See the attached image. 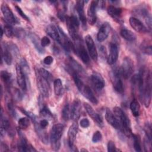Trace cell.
<instances>
[{"label": "cell", "mask_w": 152, "mask_h": 152, "mask_svg": "<svg viewBox=\"0 0 152 152\" xmlns=\"http://www.w3.org/2000/svg\"><path fill=\"white\" fill-rule=\"evenodd\" d=\"M113 114L119 123L121 127L120 131H121L125 136L128 137H131L133 133L131 129V122L124 112L120 107L116 106L113 108Z\"/></svg>", "instance_id": "1"}, {"label": "cell", "mask_w": 152, "mask_h": 152, "mask_svg": "<svg viewBox=\"0 0 152 152\" xmlns=\"http://www.w3.org/2000/svg\"><path fill=\"white\" fill-rule=\"evenodd\" d=\"M72 75L74 83L79 91L90 102L94 104H97L98 103V100L90 87L83 83V81L80 79L79 74L77 73L72 72Z\"/></svg>", "instance_id": "2"}, {"label": "cell", "mask_w": 152, "mask_h": 152, "mask_svg": "<svg viewBox=\"0 0 152 152\" xmlns=\"http://www.w3.org/2000/svg\"><path fill=\"white\" fill-rule=\"evenodd\" d=\"M64 126L62 124H55L50 131V141L52 148L55 151L59 150L61 147V138L63 134Z\"/></svg>", "instance_id": "3"}, {"label": "cell", "mask_w": 152, "mask_h": 152, "mask_svg": "<svg viewBox=\"0 0 152 152\" xmlns=\"http://www.w3.org/2000/svg\"><path fill=\"white\" fill-rule=\"evenodd\" d=\"M65 20L68 32L74 41L81 39L78 34L80 22L77 17L75 15L66 16Z\"/></svg>", "instance_id": "4"}, {"label": "cell", "mask_w": 152, "mask_h": 152, "mask_svg": "<svg viewBox=\"0 0 152 152\" xmlns=\"http://www.w3.org/2000/svg\"><path fill=\"white\" fill-rule=\"evenodd\" d=\"M121 77L122 74L120 68L116 67L113 68L110 74L111 81L115 90L119 94H122L124 91V84Z\"/></svg>", "instance_id": "5"}, {"label": "cell", "mask_w": 152, "mask_h": 152, "mask_svg": "<svg viewBox=\"0 0 152 152\" xmlns=\"http://www.w3.org/2000/svg\"><path fill=\"white\" fill-rule=\"evenodd\" d=\"M134 62L128 56H126L124 59L120 68L122 76L125 79L129 78L134 72Z\"/></svg>", "instance_id": "6"}, {"label": "cell", "mask_w": 152, "mask_h": 152, "mask_svg": "<svg viewBox=\"0 0 152 152\" xmlns=\"http://www.w3.org/2000/svg\"><path fill=\"white\" fill-rule=\"evenodd\" d=\"M74 42L75 43V45H74V52H76L84 64H88L90 62V57L84 46L83 44L81 39Z\"/></svg>", "instance_id": "7"}, {"label": "cell", "mask_w": 152, "mask_h": 152, "mask_svg": "<svg viewBox=\"0 0 152 152\" xmlns=\"http://www.w3.org/2000/svg\"><path fill=\"white\" fill-rule=\"evenodd\" d=\"M37 87L42 94V95L44 97H48L50 94V86L49 84V81L42 77L39 74L37 76Z\"/></svg>", "instance_id": "8"}, {"label": "cell", "mask_w": 152, "mask_h": 152, "mask_svg": "<svg viewBox=\"0 0 152 152\" xmlns=\"http://www.w3.org/2000/svg\"><path fill=\"white\" fill-rule=\"evenodd\" d=\"M84 106L87 113L91 118V119L93 121H94L99 126L103 127V121L102 116L99 113H97V112H96L93 109V108L92 107V106L88 103H84Z\"/></svg>", "instance_id": "9"}, {"label": "cell", "mask_w": 152, "mask_h": 152, "mask_svg": "<svg viewBox=\"0 0 152 152\" xmlns=\"http://www.w3.org/2000/svg\"><path fill=\"white\" fill-rule=\"evenodd\" d=\"M85 41L90 57L94 61L96 62L98 58V54L93 38L90 35L87 34L85 37Z\"/></svg>", "instance_id": "10"}, {"label": "cell", "mask_w": 152, "mask_h": 152, "mask_svg": "<svg viewBox=\"0 0 152 152\" xmlns=\"http://www.w3.org/2000/svg\"><path fill=\"white\" fill-rule=\"evenodd\" d=\"M16 69V77L17 84L21 90L26 91L27 89L26 84V74L23 71L21 66L20 64H17L15 66Z\"/></svg>", "instance_id": "11"}, {"label": "cell", "mask_w": 152, "mask_h": 152, "mask_svg": "<svg viewBox=\"0 0 152 152\" xmlns=\"http://www.w3.org/2000/svg\"><path fill=\"white\" fill-rule=\"evenodd\" d=\"M91 81L95 89L97 90H102L104 86L105 81L102 75L97 72H94L91 75Z\"/></svg>", "instance_id": "12"}, {"label": "cell", "mask_w": 152, "mask_h": 152, "mask_svg": "<svg viewBox=\"0 0 152 152\" xmlns=\"http://www.w3.org/2000/svg\"><path fill=\"white\" fill-rule=\"evenodd\" d=\"M97 7V1H92L88 7L87 11L88 22L90 25H93L96 23L97 20L96 9Z\"/></svg>", "instance_id": "13"}, {"label": "cell", "mask_w": 152, "mask_h": 152, "mask_svg": "<svg viewBox=\"0 0 152 152\" xmlns=\"http://www.w3.org/2000/svg\"><path fill=\"white\" fill-rule=\"evenodd\" d=\"M1 9L4 18L8 23L14 24L16 23V19L10 8L7 4L3 3L1 5Z\"/></svg>", "instance_id": "14"}, {"label": "cell", "mask_w": 152, "mask_h": 152, "mask_svg": "<svg viewBox=\"0 0 152 152\" xmlns=\"http://www.w3.org/2000/svg\"><path fill=\"white\" fill-rule=\"evenodd\" d=\"M78 126L76 122H74L69 127L68 131V144L69 148H74V142L78 132Z\"/></svg>", "instance_id": "15"}, {"label": "cell", "mask_w": 152, "mask_h": 152, "mask_svg": "<svg viewBox=\"0 0 152 152\" xmlns=\"http://www.w3.org/2000/svg\"><path fill=\"white\" fill-rule=\"evenodd\" d=\"M129 21L132 28H133L134 30H135L137 32L140 33H145L148 31V28L137 18L131 17L129 18Z\"/></svg>", "instance_id": "16"}, {"label": "cell", "mask_w": 152, "mask_h": 152, "mask_svg": "<svg viewBox=\"0 0 152 152\" xmlns=\"http://www.w3.org/2000/svg\"><path fill=\"white\" fill-rule=\"evenodd\" d=\"M110 30H111V27L109 23L107 22L104 23L100 27L99 31L97 33V40L99 42H102L104 40H105L107 38L110 33Z\"/></svg>", "instance_id": "17"}, {"label": "cell", "mask_w": 152, "mask_h": 152, "mask_svg": "<svg viewBox=\"0 0 152 152\" xmlns=\"http://www.w3.org/2000/svg\"><path fill=\"white\" fill-rule=\"evenodd\" d=\"M32 121L34 123L35 131L39 139L42 141L43 143L45 144L48 143V135L47 134L46 129L43 128L40 126L39 122H37V118Z\"/></svg>", "instance_id": "18"}, {"label": "cell", "mask_w": 152, "mask_h": 152, "mask_svg": "<svg viewBox=\"0 0 152 152\" xmlns=\"http://www.w3.org/2000/svg\"><path fill=\"white\" fill-rule=\"evenodd\" d=\"M108 14L116 22L122 23L123 20L122 19V10L120 8L116 7L113 5H109L107 8Z\"/></svg>", "instance_id": "19"}, {"label": "cell", "mask_w": 152, "mask_h": 152, "mask_svg": "<svg viewBox=\"0 0 152 152\" xmlns=\"http://www.w3.org/2000/svg\"><path fill=\"white\" fill-rule=\"evenodd\" d=\"M85 1H77L75 4V9L78 13L79 19L82 23V26L84 28L86 27V23H87V18L85 15L84 7Z\"/></svg>", "instance_id": "20"}, {"label": "cell", "mask_w": 152, "mask_h": 152, "mask_svg": "<svg viewBox=\"0 0 152 152\" xmlns=\"http://www.w3.org/2000/svg\"><path fill=\"white\" fill-rule=\"evenodd\" d=\"M81 104L79 99H75L71 106V119L77 121L80 116Z\"/></svg>", "instance_id": "21"}, {"label": "cell", "mask_w": 152, "mask_h": 152, "mask_svg": "<svg viewBox=\"0 0 152 152\" xmlns=\"http://www.w3.org/2000/svg\"><path fill=\"white\" fill-rule=\"evenodd\" d=\"M118 58V48L115 43L110 44V53L107 57V62L109 65L114 64Z\"/></svg>", "instance_id": "22"}, {"label": "cell", "mask_w": 152, "mask_h": 152, "mask_svg": "<svg viewBox=\"0 0 152 152\" xmlns=\"http://www.w3.org/2000/svg\"><path fill=\"white\" fill-rule=\"evenodd\" d=\"M105 118L106 121L114 128L119 130L121 129L120 125L117 118H116L113 113L108 108H107L105 111Z\"/></svg>", "instance_id": "23"}, {"label": "cell", "mask_w": 152, "mask_h": 152, "mask_svg": "<svg viewBox=\"0 0 152 152\" xmlns=\"http://www.w3.org/2000/svg\"><path fill=\"white\" fill-rule=\"evenodd\" d=\"M46 31L47 34L55 41L58 43H61V36L58 29L53 24L49 25L46 28Z\"/></svg>", "instance_id": "24"}, {"label": "cell", "mask_w": 152, "mask_h": 152, "mask_svg": "<svg viewBox=\"0 0 152 152\" xmlns=\"http://www.w3.org/2000/svg\"><path fill=\"white\" fill-rule=\"evenodd\" d=\"M1 59H2H2H4V62L8 65H11L12 63V58L11 52L9 50L7 44H4V47L2 48L1 49Z\"/></svg>", "instance_id": "25"}, {"label": "cell", "mask_w": 152, "mask_h": 152, "mask_svg": "<svg viewBox=\"0 0 152 152\" xmlns=\"http://www.w3.org/2000/svg\"><path fill=\"white\" fill-rule=\"evenodd\" d=\"M10 129V124L9 121L5 118V117H3V110L2 108L1 109V129H0V132H1V137H2L5 135V133L9 131Z\"/></svg>", "instance_id": "26"}, {"label": "cell", "mask_w": 152, "mask_h": 152, "mask_svg": "<svg viewBox=\"0 0 152 152\" xmlns=\"http://www.w3.org/2000/svg\"><path fill=\"white\" fill-rule=\"evenodd\" d=\"M29 37L36 50L39 53H43L45 52V49L44 48H43L41 45V42L40 41L39 37L35 33H30L29 34Z\"/></svg>", "instance_id": "27"}, {"label": "cell", "mask_w": 152, "mask_h": 152, "mask_svg": "<svg viewBox=\"0 0 152 152\" xmlns=\"http://www.w3.org/2000/svg\"><path fill=\"white\" fill-rule=\"evenodd\" d=\"M69 62V66L70 67V69L72 70V72H76L78 74H82L84 72V69L81 65L78 64L75 59H74L72 58H69L68 60Z\"/></svg>", "instance_id": "28"}, {"label": "cell", "mask_w": 152, "mask_h": 152, "mask_svg": "<svg viewBox=\"0 0 152 152\" xmlns=\"http://www.w3.org/2000/svg\"><path fill=\"white\" fill-rule=\"evenodd\" d=\"M120 34L121 36L128 42H134L137 39V36L132 31L128 29H122L121 30Z\"/></svg>", "instance_id": "29"}, {"label": "cell", "mask_w": 152, "mask_h": 152, "mask_svg": "<svg viewBox=\"0 0 152 152\" xmlns=\"http://www.w3.org/2000/svg\"><path fill=\"white\" fill-rule=\"evenodd\" d=\"M130 109L132 115L137 117L138 116L140 115V106L136 99H134L130 103Z\"/></svg>", "instance_id": "30"}, {"label": "cell", "mask_w": 152, "mask_h": 152, "mask_svg": "<svg viewBox=\"0 0 152 152\" xmlns=\"http://www.w3.org/2000/svg\"><path fill=\"white\" fill-rule=\"evenodd\" d=\"M54 92L56 96H59L62 94L63 92V86L61 79L57 78L53 81Z\"/></svg>", "instance_id": "31"}, {"label": "cell", "mask_w": 152, "mask_h": 152, "mask_svg": "<svg viewBox=\"0 0 152 152\" xmlns=\"http://www.w3.org/2000/svg\"><path fill=\"white\" fill-rule=\"evenodd\" d=\"M1 78L3 82L7 86H10L12 82V75L7 71H1Z\"/></svg>", "instance_id": "32"}, {"label": "cell", "mask_w": 152, "mask_h": 152, "mask_svg": "<svg viewBox=\"0 0 152 152\" xmlns=\"http://www.w3.org/2000/svg\"><path fill=\"white\" fill-rule=\"evenodd\" d=\"M62 117L65 121L71 119V107L68 103H66L62 109Z\"/></svg>", "instance_id": "33"}, {"label": "cell", "mask_w": 152, "mask_h": 152, "mask_svg": "<svg viewBox=\"0 0 152 152\" xmlns=\"http://www.w3.org/2000/svg\"><path fill=\"white\" fill-rule=\"evenodd\" d=\"M29 118L27 117H23L21 118L18 121V125L19 128L21 129H27L30 125V120Z\"/></svg>", "instance_id": "34"}, {"label": "cell", "mask_w": 152, "mask_h": 152, "mask_svg": "<svg viewBox=\"0 0 152 152\" xmlns=\"http://www.w3.org/2000/svg\"><path fill=\"white\" fill-rule=\"evenodd\" d=\"M132 137L134 140V148L136 151H141V138L139 135L132 134Z\"/></svg>", "instance_id": "35"}, {"label": "cell", "mask_w": 152, "mask_h": 152, "mask_svg": "<svg viewBox=\"0 0 152 152\" xmlns=\"http://www.w3.org/2000/svg\"><path fill=\"white\" fill-rule=\"evenodd\" d=\"M6 101H7V108L8 110L9 111V112L10 113V115L13 117V118H15L16 116V113L13 106V103L12 102L11 100V99L10 98L9 96H7L6 97Z\"/></svg>", "instance_id": "36"}, {"label": "cell", "mask_w": 152, "mask_h": 152, "mask_svg": "<svg viewBox=\"0 0 152 152\" xmlns=\"http://www.w3.org/2000/svg\"><path fill=\"white\" fill-rule=\"evenodd\" d=\"M40 115L42 117L45 118H49L50 119L53 118V115L52 112L50 111L49 108L46 106H44L40 111Z\"/></svg>", "instance_id": "37"}, {"label": "cell", "mask_w": 152, "mask_h": 152, "mask_svg": "<svg viewBox=\"0 0 152 152\" xmlns=\"http://www.w3.org/2000/svg\"><path fill=\"white\" fill-rule=\"evenodd\" d=\"M144 145L145 151H150L151 150V137L145 135L144 140Z\"/></svg>", "instance_id": "38"}, {"label": "cell", "mask_w": 152, "mask_h": 152, "mask_svg": "<svg viewBox=\"0 0 152 152\" xmlns=\"http://www.w3.org/2000/svg\"><path fill=\"white\" fill-rule=\"evenodd\" d=\"M38 74L42 77L44 78L45 79H46V80L49 81V80L50 79V77H51V75H50V74L46 69H45V68H40L39 69Z\"/></svg>", "instance_id": "39"}, {"label": "cell", "mask_w": 152, "mask_h": 152, "mask_svg": "<svg viewBox=\"0 0 152 152\" xmlns=\"http://www.w3.org/2000/svg\"><path fill=\"white\" fill-rule=\"evenodd\" d=\"M3 30H4V34H5V36L9 38L13 36V34H14L12 28L11 27V26L8 25V24L5 25Z\"/></svg>", "instance_id": "40"}, {"label": "cell", "mask_w": 152, "mask_h": 152, "mask_svg": "<svg viewBox=\"0 0 152 152\" xmlns=\"http://www.w3.org/2000/svg\"><path fill=\"white\" fill-rule=\"evenodd\" d=\"M141 49L142 52L147 55H151L152 53V49H151V45H147L144 43H142L141 46Z\"/></svg>", "instance_id": "41"}, {"label": "cell", "mask_w": 152, "mask_h": 152, "mask_svg": "<svg viewBox=\"0 0 152 152\" xmlns=\"http://www.w3.org/2000/svg\"><path fill=\"white\" fill-rule=\"evenodd\" d=\"M102 135L101 134V132L99 131H96L92 137V141L94 143L99 142L102 140Z\"/></svg>", "instance_id": "42"}, {"label": "cell", "mask_w": 152, "mask_h": 152, "mask_svg": "<svg viewBox=\"0 0 152 152\" xmlns=\"http://www.w3.org/2000/svg\"><path fill=\"white\" fill-rule=\"evenodd\" d=\"M19 109H20V110H21V112L22 113H23L25 114L26 116H27L28 118L31 119L32 121H33V120H34L35 119L37 118V116H36L34 113H33L32 112H29V111H27V110H25V109H23V108H20V107Z\"/></svg>", "instance_id": "43"}, {"label": "cell", "mask_w": 152, "mask_h": 152, "mask_svg": "<svg viewBox=\"0 0 152 152\" xmlns=\"http://www.w3.org/2000/svg\"><path fill=\"white\" fill-rule=\"evenodd\" d=\"M15 8L17 12H18V14L23 19H24V20H27V21H29L28 17L26 15V14L23 11V10H21V8L19 6L15 5Z\"/></svg>", "instance_id": "44"}, {"label": "cell", "mask_w": 152, "mask_h": 152, "mask_svg": "<svg viewBox=\"0 0 152 152\" xmlns=\"http://www.w3.org/2000/svg\"><path fill=\"white\" fill-rule=\"evenodd\" d=\"M40 42H41V45L43 48L49 46V44L50 43V40L47 36H43Z\"/></svg>", "instance_id": "45"}, {"label": "cell", "mask_w": 152, "mask_h": 152, "mask_svg": "<svg viewBox=\"0 0 152 152\" xmlns=\"http://www.w3.org/2000/svg\"><path fill=\"white\" fill-rule=\"evenodd\" d=\"M80 126L83 128H87L90 126V122L87 118H83L80 122Z\"/></svg>", "instance_id": "46"}, {"label": "cell", "mask_w": 152, "mask_h": 152, "mask_svg": "<svg viewBox=\"0 0 152 152\" xmlns=\"http://www.w3.org/2000/svg\"><path fill=\"white\" fill-rule=\"evenodd\" d=\"M107 151L109 152H112L116 151V146L113 141H109L107 143Z\"/></svg>", "instance_id": "47"}, {"label": "cell", "mask_w": 152, "mask_h": 152, "mask_svg": "<svg viewBox=\"0 0 152 152\" xmlns=\"http://www.w3.org/2000/svg\"><path fill=\"white\" fill-rule=\"evenodd\" d=\"M53 58L52 56H50V55L46 56L43 59L44 64L47 65L52 64L53 63Z\"/></svg>", "instance_id": "48"}, {"label": "cell", "mask_w": 152, "mask_h": 152, "mask_svg": "<svg viewBox=\"0 0 152 152\" xmlns=\"http://www.w3.org/2000/svg\"><path fill=\"white\" fill-rule=\"evenodd\" d=\"M13 94L14 98L17 100H20L21 99V94L18 89H15L13 90Z\"/></svg>", "instance_id": "49"}, {"label": "cell", "mask_w": 152, "mask_h": 152, "mask_svg": "<svg viewBox=\"0 0 152 152\" xmlns=\"http://www.w3.org/2000/svg\"><path fill=\"white\" fill-rule=\"evenodd\" d=\"M99 50H100V54L102 58H103V59H104L105 58H107V57H106L107 52H106V50L105 47L103 46H101Z\"/></svg>", "instance_id": "50"}, {"label": "cell", "mask_w": 152, "mask_h": 152, "mask_svg": "<svg viewBox=\"0 0 152 152\" xmlns=\"http://www.w3.org/2000/svg\"><path fill=\"white\" fill-rule=\"evenodd\" d=\"M39 125H40V126L42 127V128H45L46 129V128L48 126V119H41L39 122Z\"/></svg>", "instance_id": "51"}, {"label": "cell", "mask_w": 152, "mask_h": 152, "mask_svg": "<svg viewBox=\"0 0 152 152\" xmlns=\"http://www.w3.org/2000/svg\"><path fill=\"white\" fill-rule=\"evenodd\" d=\"M8 145L5 143H1V148L2 151H8Z\"/></svg>", "instance_id": "52"}, {"label": "cell", "mask_w": 152, "mask_h": 152, "mask_svg": "<svg viewBox=\"0 0 152 152\" xmlns=\"http://www.w3.org/2000/svg\"><path fill=\"white\" fill-rule=\"evenodd\" d=\"M1 39H2V36H3V34L4 33V30H3V28H2V27H1Z\"/></svg>", "instance_id": "53"}, {"label": "cell", "mask_w": 152, "mask_h": 152, "mask_svg": "<svg viewBox=\"0 0 152 152\" xmlns=\"http://www.w3.org/2000/svg\"><path fill=\"white\" fill-rule=\"evenodd\" d=\"M80 151H88V150H86V149H85V148H82V149H81Z\"/></svg>", "instance_id": "54"}]
</instances>
